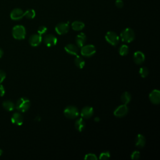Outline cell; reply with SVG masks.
<instances>
[{"label": "cell", "mask_w": 160, "mask_h": 160, "mask_svg": "<svg viewBox=\"0 0 160 160\" xmlns=\"http://www.w3.org/2000/svg\"><path fill=\"white\" fill-rule=\"evenodd\" d=\"M64 115L65 117L69 119H75L76 118L79 114V112L78 109L73 106H67L63 111Z\"/></svg>", "instance_id": "obj_4"}, {"label": "cell", "mask_w": 160, "mask_h": 160, "mask_svg": "<svg viewBox=\"0 0 160 160\" xmlns=\"http://www.w3.org/2000/svg\"><path fill=\"white\" fill-rule=\"evenodd\" d=\"M106 41L112 46H116L119 42V36L113 31H108L105 35Z\"/></svg>", "instance_id": "obj_5"}, {"label": "cell", "mask_w": 160, "mask_h": 160, "mask_svg": "<svg viewBox=\"0 0 160 160\" xmlns=\"http://www.w3.org/2000/svg\"><path fill=\"white\" fill-rule=\"evenodd\" d=\"M76 44L79 48H81L83 46L86 41V34L83 32H80L78 34L75 39Z\"/></svg>", "instance_id": "obj_17"}, {"label": "cell", "mask_w": 160, "mask_h": 160, "mask_svg": "<svg viewBox=\"0 0 160 160\" xmlns=\"http://www.w3.org/2000/svg\"><path fill=\"white\" fill-rule=\"evenodd\" d=\"M96 52V48L92 44L84 45L81 47V54L83 56L89 58L93 56Z\"/></svg>", "instance_id": "obj_6"}, {"label": "cell", "mask_w": 160, "mask_h": 160, "mask_svg": "<svg viewBox=\"0 0 160 160\" xmlns=\"http://www.w3.org/2000/svg\"><path fill=\"white\" fill-rule=\"evenodd\" d=\"M24 11L20 8H15L10 13V18L14 21H18L24 17Z\"/></svg>", "instance_id": "obj_12"}, {"label": "cell", "mask_w": 160, "mask_h": 160, "mask_svg": "<svg viewBox=\"0 0 160 160\" xmlns=\"http://www.w3.org/2000/svg\"><path fill=\"white\" fill-rule=\"evenodd\" d=\"M64 50L69 54L76 56L79 52V47L74 44H68L64 47Z\"/></svg>", "instance_id": "obj_15"}, {"label": "cell", "mask_w": 160, "mask_h": 160, "mask_svg": "<svg viewBox=\"0 0 160 160\" xmlns=\"http://www.w3.org/2000/svg\"><path fill=\"white\" fill-rule=\"evenodd\" d=\"M150 101L154 104H159L160 102V92L158 89H153L149 94Z\"/></svg>", "instance_id": "obj_11"}, {"label": "cell", "mask_w": 160, "mask_h": 160, "mask_svg": "<svg viewBox=\"0 0 160 160\" xmlns=\"http://www.w3.org/2000/svg\"><path fill=\"white\" fill-rule=\"evenodd\" d=\"M35 16H36V12L34 9H29L24 12V16H25L27 19H33L35 17Z\"/></svg>", "instance_id": "obj_25"}, {"label": "cell", "mask_w": 160, "mask_h": 160, "mask_svg": "<svg viewBox=\"0 0 160 160\" xmlns=\"http://www.w3.org/2000/svg\"><path fill=\"white\" fill-rule=\"evenodd\" d=\"M140 157V152L138 151H134L132 152L131 155V158L132 159H138Z\"/></svg>", "instance_id": "obj_30"}, {"label": "cell", "mask_w": 160, "mask_h": 160, "mask_svg": "<svg viewBox=\"0 0 160 160\" xmlns=\"http://www.w3.org/2000/svg\"><path fill=\"white\" fill-rule=\"evenodd\" d=\"M85 125H86L85 121H84L83 118H82L77 119L75 121V124H74L75 128L79 132H81L84 130V129L85 128Z\"/></svg>", "instance_id": "obj_19"}, {"label": "cell", "mask_w": 160, "mask_h": 160, "mask_svg": "<svg viewBox=\"0 0 160 160\" xmlns=\"http://www.w3.org/2000/svg\"><path fill=\"white\" fill-rule=\"evenodd\" d=\"M5 94V88L1 84H0V96H3Z\"/></svg>", "instance_id": "obj_33"}, {"label": "cell", "mask_w": 160, "mask_h": 160, "mask_svg": "<svg viewBox=\"0 0 160 160\" xmlns=\"http://www.w3.org/2000/svg\"><path fill=\"white\" fill-rule=\"evenodd\" d=\"M121 100L122 101V102L124 104H128V103H129V102L131 100V95L129 92H124L121 96Z\"/></svg>", "instance_id": "obj_23"}, {"label": "cell", "mask_w": 160, "mask_h": 160, "mask_svg": "<svg viewBox=\"0 0 160 160\" xmlns=\"http://www.w3.org/2000/svg\"><path fill=\"white\" fill-rule=\"evenodd\" d=\"M133 60L136 64H141L145 61V55L141 51H136L133 54Z\"/></svg>", "instance_id": "obj_14"}, {"label": "cell", "mask_w": 160, "mask_h": 160, "mask_svg": "<svg viewBox=\"0 0 160 160\" xmlns=\"http://www.w3.org/2000/svg\"><path fill=\"white\" fill-rule=\"evenodd\" d=\"M120 37L123 42L129 43L134 39L135 33L131 28H127L122 31L120 34Z\"/></svg>", "instance_id": "obj_2"}, {"label": "cell", "mask_w": 160, "mask_h": 160, "mask_svg": "<svg viewBox=\"0 0 160 160\" xmlns=\"http://www.w3.org/2000/svg\"><path fill=\"white\" fill-rule=\"evenodd\" d=\"M74 62L75 65L79 69L83 68L84 66H85V61L84 59L81 56H78V54L76 56Z\"/></svg>", "instance_id": "obj_21"}, {"label": "cell", "mask_w": 160, "mask_h": 160, "mask_svg": "<svg viewBox=\"0 0 160 160\" xmlns=\"http://www.w3.org/2000/svg\"><path fill=\"white\" fill-rule=\"evenodd\" d=\"M129 52V47L126 44H122L119 48V54L121 56H126Z\"/></svg>", "instance_id": "obj_24"}, {"label": "cell", "mask_w": 160, "mask_h": 160, "mask_svg": "<svg viewBox=\"0 0 160 160\" xmlns=\"http://www.w3.org/2000/svg\"><path fill=\"white\" fill-rule=\"evenodd\" d=\"M42 41V38L41 35L39 34H34L29 38V43L31 46H38Z\"/></svg>", "instance_id": "obj_10"}, {"label": "cell", "mask_w": 160, "mask_h": 160, "mask_svg": "<svg viewBox=\"0 0 160 160\" xmlns=\"http://www.w3.org/2000/svg\"><path fill=\"white\" fill-rule=\"evenodd\" d=\"M99 120H100V118H99V117H96V118H94V121H95L96 122H98V121H99Z\"/></svg>", "instance_id": "obj_35"}, {"label": "cell", "mask_w": 160, "mask_h": 160, "mask_svg": "<svg viewBox=\"0 0 160 160\" xmlns=\"http://www.w3.org/2000/svg\"><path fill=\"white\" fill-rule=\"evenodd\" d=\"M26 29L22 25H16L12 29V34L14 39L18 40L24 39L26 37Z\"/></svg>", "instance_id": "obj_3"}, {"label": "cell", "mask_w": 160, "mask_h": 160, "mask_svg": "<svg viewBox=\"0 0 160 160\" xmlns=\"http://www.w3.org/2000/svg\"><path fill=\"white\" fill-rule=\"evenodd\" d=\"M11 122L17 125L21 126L23 123V116L19 112H14L11 118Z\"/></svg>", "instance_id": "obj_16"}, {"label": "cell", "mask_w": 160, "mask_h": 160, "mask_svg": "<svg viewBox=\"0 0 160 160\" xmlns=\"http://www.w3.org/2000/svg\"><path fill=\"white\" fill-rule=\"evenodd\" d=\"M85 159H90V160H97L98 158L95 154L93 153H88L86 154L84 156Z\"/></svg>", "instance_id": "obj_28"}, {"label": "cell", "mask_w": 160, "mask_h": 160, "mask_svg": "<svg viewBox=\"0 0 160 160\" xmlns=\"http://www.w3.org/2000/svg\"><path fill=\"white\" fill-rule=\"evenodd\" d=\"M94 114V109L91 106L84 107L80 112L81 116L83 119H88L91 118Z\"/></svg>", "instance_id": "obj_13"}, {"label": "cell", "mask_w": 160, "mask_h": 160, "mask_svg": "<svg viewBox=\"0 0 160 160\" xmlns=\"http://www.w3.org/2000/svg\"><path fill=\"white\" fill-rule=\"evenodd\" d=\"M146 144V138L145 137L141 134L137 135L135 141V145L138 148H142L145 146Z\"/></svg>", "instance_id": "obj_18"}, {"label": "cell", "mask_w": 160, "mask_h": 160, "mask_svg": "<svg viewBox=\"0 0 160 160\" xmlns=\"http://www.w3.org/2000/svg\"><path fill=\"white\" fill-rule=\"evenodd\" d=\"M84 24L83 22L82 21H75L74 22H72L71 24V27L72 28L73 30L74 31H81L84 28Z\"/></svg>", "instance_id": "obj_22"}, {"label": "cell", "mask_w": 160, "mask_h": 160, "mask_svg": "<svg viewBox=\"0 0 160 160\" xmlns=\"http://www.w3.org/2000/svg\"><path fill=\"white\" fill-rule=\"evenodd\" d=\"M2 152H2V150L1 149H0V156L2 155Z\"/></svg>", "instance_id": "obj_36"}, {"label": "cell", "mask_w": 160, "mask_h": 160, "mask_svg": "<svg viewBox=\"0 0 160 160\" xmlns=\"http://www.w3.org/2000/svg\"><path fill=\"white\" fill-rule=\"evenodd\" d=\"M42 41L48 47H52L57 44L58 39L53 34H47L42 39Z\"/></svg>", "instance_id": "obj_8"}, {"label": "cell", "mask_w": 160, "mask_h": 160, "mask_svg": "<svg viewBox=\"0 0 160 160\" xmlns=\"http://www.w3.org/2000/svg\"><path fill=\"white\" fill-rule=\"evenodd\" d=\"M139 73L140 74V76L142 77V78H146L148 76V74H149V71H148V69L146 68V67H141L140 69H139Z\"/></svg>", "instance_id": "obj_26"}, {"label": "cell", "mask_w": 160, "mask_h": 160, "mask_svg": "<svg viewBox=\"0 0 160 160\" xmlns=\"http://www.w3.org/2000/svg\"><path fill=\"white\" fill-rule=\"evenodd\" d=\"M6 72L0 69V84H1L4 81V80L6 78Z\"/></svg>", "instance_id": "obj_31"}, {"label": "cell", "mask_w": 160, "mask_h": 160, "mask_svg": "<svg viewBox=\"0 0 160 160\" xmlns=\"http://www.w3.org/2000/svg\"><path fill=\"white\" fill-rule=\"evenodd\" d=\"M110 158V153L108 151H104L100 154L99 159H107Z\"/></svg>", "instance_id": "obj_27"}, {"label": "cell", "mask_w": 160, "mask_h": 160, "mask_svg": "<svg viewBox=\"0 0 160 160\" xmlns=\"http://www.w3.org/2000/svg\"><path fill=\"white\" fill-rule=\"evenodd\" d=\"M3 54H4V52H3L2 49L1 48H0V58L3 56Z\"/></svg>", "instance_id": "obj_34"}, {"label": "cell", "mask_w": 160, "mask_h": 160, "mask_svg": "<svg viewBox=\"0 0 160 160\" xmlns=\"http://www.w3.org/2000/svg\"><path fill=\"white\" fill-rule=\"evenodd\" d=\"M115 5L118 8H122L124 6V2L122 0H116L115 1Z\"/></svg>", "instance_id": "obj_32"}, {"label": "cell", "mask_w": 160, "mask_h": 160, "mask_svg": "<svg viewBox=\"0 0 160 160\" xmlns=\"http://www.w3.org/2000/svg\"><path fill=\"white\" fill-rule=\"evenodd\" d=\"M2 105L4 109L8 111H12L15 108V104H14V102H12L9 100H6L3 101L2 103Z\"/></svg>", "instance_id": "obj_20"}, {"label": "cell", "mask_w": 160, "mask_h": 160, "mask_svg": "<svg viewBox=\"0 0 160 160\" xmlns=\"http://www.w3.org/2000/svg\"><path fill=\"white\" fill-rule=\"evenodd\" d=\"M69 24L68 23H66V22L58 23L55 27V30L56 32L60 35L66 34L69 31Z\"/></svg>", "instance_id": "obj_9"}, {"label": "cell", "mask_w": 160, "mask_h": 160, "mask_svg": "<svg viewBox=\"0 0 160 160\" xmlns=\"http://www.w3.org/2000/svg\"><path fill=\"white\" fill-rule=\"evenodd\" d=\"M128 112V107L126 104H122L118 106L114 111V115L118 118H122Z\"/></svg>", "instance_id": "obj_7"}, {"label": "cell", "mask_w": 160, "mask_h": 160, "mask_svg": "<svg viewBox=\"0 0 160 160\" xmlns=\"http://www.w3.org/2000/svg\"><path fill=\"white\" fill-rule=\"evenodd\" d=\"M47 31H48V29L46 26H39L38 29V34L40 35H42L45 34L47 32Z\"/></svg>", "instance_id": "obj_29"}, {"label": "cell", "mask_w": 160, "mask_h": 160, "mask_svg": "<svg viewBox=\"0 0 160 160\" xmlns=\"http://www.w3.org/2000/svg\"><path fill=\"white\" fill-rule=\"evenodd\" d=\"M31 106V102L29 99L22 97L20 98L16 102L15 108L16 109L21 112H24L27 111Z\"/></svg>", "instance_id": "obj_1"}]
</instances>
